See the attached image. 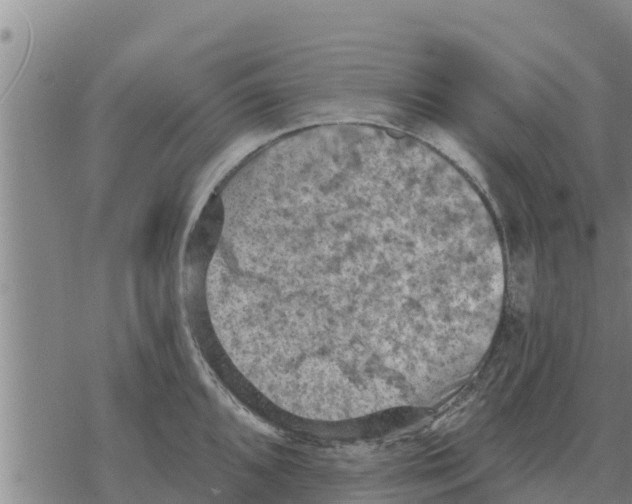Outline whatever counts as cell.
<instances>
[{
    "label": "cell",
    "mask_w": 632,
    "mask_h": 504,
    "mask_svg": "<svg viewBox=\"0 0 632 504\" xmlns=\"http://www.w3.org/2000/svg\"><path fill=\"white\" fill-rule=\"evenodd\" d=\"M253 208L207 288L241 375L311 420L412 403L456 312L464 247L448 199L385 151L285 184Z\"/></svg>",
    "instance_id": "cell-1"
}]
</instances>
